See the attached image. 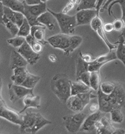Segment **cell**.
Instances as JSON below:
<instances>
[{
    "label": "cell",
    "instance_id": "obj_7",
    "mask_svg": "<svg viewBox=\"0 0 125 134\" xmlns=\"http://www.w3.org/2000/svg\"><path fill=\"white\" fill-rule=\"evenodd\" d=\"M0 116L1 118L5 119L9 122L13 123L15 125H21L22 124V116L20 112L14 111L11 108H8L5 104V101L1 99V106H0Z\"/></svg>",
    "mask_w": 125,
    "mask_h": 134
},
{
    "label": "cell",
    "instance_id": "obj_28",
    "mask_svg": "<svg viewBox=\"0 0 125 134\" xmlns=\"http://www.w3.org/2000/svg\"><path fill=\"white\" fill-rule=\"evenodd\" d=\"M88 65H89V63L85 62L81 58V56H79L78 59H77V62H76V67H75V69H76V71H75V77H78L81 74L89 71L88 70Z\"/></svg>",
    "mask_w": 125,
    "mask_h": 134
},
{
    "label": "cell",
    "instance_id": "obj_39",
    "mask_svg": "<svg viewBox=\"0 0 125 134\" xmlns=\"http://www.w3.org/2000/svg\"><path fill=\"white\" fill-rule=\"evenodd\" d=\"M89 110H90L91 113H94V112L100 111V110H99V103H97V102H94V101L90 102V103H89Z\"/></svg>",
    "mask_w": 125,
    "mask_h": 134
},
{
    "label": "cell",
    "instance_id": "obj_11",
    "mask_svg": "<svg viewBox=\"0 0 125 134\" xmlns=\"http://www.w3.org/2000/svg\"><path fill=\"white\" fill-rule=\"evenodd\" d=\"M17 51L27 60L28 64H30V65L36 64V63L38 62V60L40 59V54L36 53V52L33 50L32 46L30 44H28L26 41L24 42V44H23L21 47L18 48Z\"/></svg>",
    "mask_w": 125,
    "mask_h": 134
},
{
    "label": "cell",
    "instance_id": "obj_3",
    "mask_svg": "<svg viewBox=\"0 0 125 134\" xmlns=\"http://www.w3.org/2000/svg\"><path fill=\"white\" fill-rule=\"evenodd\" d=\"M92 98H97V91L91 89L84 93H80L77 95H71L67 100L66 104L71 111L80 112L82 111L87 105H89Z\"/></svg>",
    "mask_w": 125,
    "mask_h": 134
},
{
    "label": "cell",
    "instance_id": "obj_33",
    "mask_svg": "<svg viewBox=\"0 0 125 134\" xmlns=\"http://www.w3.org/2000/svg\"><path fill=\"white\" fill-rule=\"evenodd\" d=\"M99 71H92L90 72V87L91 89L95 90V91H98L99 89V86H100V83H99Z\"/></svg>",
    "mask_w": 125,
    "mask_h": 134
},
{
    "label": "cell",
    "instance_id": "obj_13",
    "mask_svg": "<svg viewBox=\"0 0 125 134\" xmlns=\"http://www.w3.org/2000/svg\"><path fill=\"white\" fill-rule=\"evenodd\" d=\"M37 119V112L27 111L22 116V124L20 125L21 132H32V128L34 126Z\"/></svg>",
    "mask_w": 125,
    "mask_h": 134
},
{
    "label": "cell",
    "instance_id": "obj_37",
    "mask_svg": "<svg viewBox=\"0 0 125 134\" xmlns=\"http://www.w3.org/2000/svg\"><path fill=\"white\" fill-rule=\"evenodd\" d=\"M112 23H113L114 30L116 31H122L125 27V23L122 19H115Z\"/></svg>",
    "mask_w": 125,
    "mask_h": 134
},
{
    "label": "cell",
    "instance_id": "obj_45",
    "mask_svg": "<svg viewBox=\"0 0 125 134\" xmlns=\"http://www.w3.org/2000/svg\"><path fill=\"white\" fill-rule=\"evenodd\" d=\"M113 1H115V0H107L105 3H104V5L102 6V8H101V12H104L105 10H106V8H108V6L110 5Z\"/></svg>",
    "mask_w": 125,
    "mask_h": 134
},
{
    "label": "cell",
    "instance_id": "obj_18",
    "mask_svg": "<svg viewBox=\"0 0 125 134\" xmlns=\"http://www.w3.org/2000/svg\"><path fill=\"white\" fill-rule=\"evenodd\" d=\"M40 104H41V99L40 96L34 94H29L27 96H25L23 98V108L20 111V113L22 114L23 112H25L28 108H39Z\"/></svg>",
    "mask_w": 125,
    "mask_h": 134
},
{
    "label": "cell",
    "instance_id": "obj_19",
    "mask_svg": "<svg viewBox=\"0 0 125 134\" xmlns=\"http://www.w3.org/2000/svg\"><path fill=\"white\" fill-rule=\"evenodd\" d=\"M12 71H13V74H12L11 76V82L18 84V85H22L29 73L26 66L16 67Z\"/></svg>",
    "mask_w": 125,
    "mask_h": 134
},
{
    "label": "cell",
    "instance_id": "obj_35",
    "mask_svg": "<svg viewBox=\"0 0 125 134\" xmlns=\"http://www.w3.org/2000/svg\"><path fill=\"white\" fill-rule=\"evenodd\" d=\"M25 41H26V38H25V37L18 36L17 35V36H13L10 39H7V43L10 44L12 47H14V48H19V47H21V46L24 44Z\"/></svg>",
    "mask_w": 125,
    "mask_h": 134
},
{
    "label": "cell",
    "instance_id": "obj_15",
    "mask_svg": "<svg viewBox=\"0 0 125 134\" xmlns=\"http://www.w3.org/2000/svg\"><path fill=\"white\" fill-rule=\"evenodd\" d=\"M38 21H39L41 25L45 26L49 30H54L58 26L56 18L54 17V15L52 14L51 12H49L48 10L38 17Z\"/></svg>",
    "mask_w": 125,
    "mask_h": 134
},
{
    "label": "cell",
    "instance_id": "obj_6",
    "mask_svg": "<svg viewBox=\"0 0 125 134\" xmlns=\"http://www.w3.org/2000/svg\"><path fill=\"white\" fill-rule=\"evenodd\" d=\"M86 117L87 116L84 112H75L73 115L63 117L64 126L69 133H77L80 131Z\"/></svg>",
    "mask_w": 125,
    "mask_h": 134
},
{
    "label": "cell",
    "instance_id": "obj_31",
    "mask_svg": "<svg viewBox=\"0 0 125 134\" xmlns=\"http://www.w3.org/2000/svg\"><path fill=\"white\" fill-rule=\"evenodd\" d=\"M110 120L113 123H117V124H120V123L123 122L124 116H123L122 112L120 111V109H118V108H113L110 111Z\"/></svg>",
    "mask_w": 125,
    "mask_h": 134
},
{
    "label": "cell",
    "instance_id": "obj_44",
    "mask_svg": "<svg viewBox=\"0 0 125 134\" xmlns=\"http://www.w3.org/2000/svg\"><path fill=\"white\" fill-rule=\"evenodd\" d=\"M26 2L27 5H35V4H39L42 2V0H24Z\"/></svg>",
    "mask_w": 125,
    "mask_h": 134
},
{
    "label": "cell",
    "instance_id": "obj_4",
    "mask_svg": "<svg viewBox=\"0 0 125 134\" xmlns=\"http://www.w3.org/2000/svg\"><path fill=\"white\" fill-rule=\"evenodd\" d=\"M48 11L51 12L54 15V17L56 18L58 27L60 29L61 33L69 34V35L74 34L75 28L77 26L75 15H68V14L63 13V12H55L51 10L50 8H48Z\"/></svg>",
    "mask_w": 125,
    "mask_h": 134
},
{
    "label": "cell",
    "instance_id": "obj_38",
    "mask_svg": "<svg viewBox=\"0 0 125 134\" xmlns=\"http://www.w3.org/2000/svg\"><path fill=\"white\" fill-rule=\"evenodd\" d=\"M44 45H45L44 43H42V42H40V41H37V42L32 46V48H33V50H34L36 53L40 54V53L42 52V50H43V46H44Z\"/></svg>",
    "mask_w": 125,
    "mask_h": 134
},
{
    "label": "cell",
    "instance_id": "obj_9",
    "mask_svg": "<svg viewBox=\"0 0 125 134\" xmlns=\"http://www.w3.org/2000/svg\"><path fill=\"white\" fill-rule=\"evenodd\" d=\"M99 13L97 12L96 9H84V10H79L76 12V24L77 26L81 25H90L91 21L98 15Z\"/></svg>",
    "mask_w": 125,
    "mask_h": 134
},
{
    "label": "cell",
    "instance_id": "obj_47",
    "mask_svg": "<svg viewBox=\"0 0 125 134\" xmlns=\"http://www.w3.org/2000/svg\"><path fill=\"white\" fill-rule=\"evenodd\" d=\"M48 59H49L50 61H52V62H55V61H56V57H55V56L50 55L49 57H48Z\"/></svg>",
    "mask_w": 125,
    "mask_h": 134
},
{
    "label": "cell",
    "instance_id": "obj_2",
    "mask_svg": "<svg viewBox=\"0 0 125 134\" xmlns=\"http://www.w3.org/2000/svg\"><path fill=\"white\" fill-rule=\"evenodd\" d=\"M71 85L72 82L68 76L62 73L54 75L50 81L52 92L62 103H66L71 96Z\"/></svg>",
    "mask_w": 125,
    "mask_h": 134
},
{
    "label": "cell",
    "instance_id": "obj_14",
    "mask_svg": "<svg viewBox=\"0 0 125 134\" xmlns=\"http://www.w3.org/2000/svg\"><path fill=\"white\" fill-rule=\"evenodd\" d=\"M102 113L103 112L101 111H97L94 112V113H91L89 116H87L83 124H82V127L80 129V131H83V132L94 131L97 121H99L102 118Z\"/></svg>",
    "mask_w": 125,
    "mask_h": 134
},
{
    "label": "cell",
    "instance_id": "obj_22",
    "mask_svg": "<svg viewBox=\"0 0 125 134\" xmlns=\"http://www.w3.org/2000/svg\"><path fill=\"white\" fill-rule=\"evenodd\" d=\"M47 28L43 25H34V26H31V33L34 36L37 41H40L42 43H48V41L45 40V30Z\"/></svg>",
    "mask_w": 125,
    "mask_h": 134
},
{
    "label": "cell",
    "instance_id": "obj_10",
    "mask_svg": "<svg viewBox=\"0 0 125 134\" xmlns=\"http://www.w3.org/2000/svg\"><path fill=\"white\" fill-rule=\"evenodd\" d=\"M108 97H109V100H110L114 108L120 109L124 105L125 102V90L123 88V86L117 83L114 91L111 94L108 95Z\"/></svg>",
    "mask_w": 125,
    "mask_h": 134
},
{
    "label": "cell",
    "instance_id": "obj_20",
    "mask_svg": "<svg viewBox=\"0 0 125 134\" xmlns=\"http://www.w3.org/2000/svg\"><path fill=\"white\" fill-rule=\"evenodd\" d=\"M1 5L8 7L14 11L21 12L24 13L25 7H26V2L24 0H0Z\"/></svg>",
    "mask_w": 125,
    "mask_h": 134
},
{
    "label": "cell",
    "instance_id": "obj_49",
    "mask_svg": "<svg viewBox=\"0 0 125 134\" xmlns=\"http://www.w3.org/2000/svg\"><path fill=\"white\" fill-rule=\"evenodd\" d=\"M124 44H125V40H124Z\"/></svg>",
    "mask_w": 125,
    "mask_h": 134
},
{
    "label": "cell",
    "instance_id": "obj_21",
    "mask_svg": "<svg viewBox=\"0 0 125 134\" xmlns=\"http://www.w3.org/2000/svg\"><path fill=\"white\" fill-rule=\"evenodd\" d=\"M28 62L27 60L23 57L18 51L13 50L11 53V63H10V67L13 70L16 67H22V66H27Z\"/></svg>",
    "mask_w": 125,
    "mask_h": 134
},
{
    "label": "cell",
    "instance_id": "obj_48",
    "mask_svg": "<svg viewBox=\"0 0 125 134\" xmlns=\"http://www.w3.org/2000/svg\"><path fill=\"white\" fill-rule=\"evenodd\" d=\"M48 0H42V2H47Z\"/></svg>",
    "mask_w": 125,
    "mask_h": 134
},
{
    "label": "cell",
    "instance_id": "obj_40",
    "mask_svg": "<svg viewBox=\"0 0 125 134\" xmlns=\"http://www.w3.org/2000/svg\"><path fill=\"white\" fill-rule=\"evenodd\" d=\"M103 29H104V31H105L106 33H109V32L113 31V30H114L113 23H112V22H108V23H105V24H103Z\"/></svg>",
    "mask_w": 125,
    "mask_h": 134
},
{
    "label": "cell",
    "instance_id": "obj_29",
    "mask_svg": "<svg viewBox=\"0 0 125 134\" xmlns=\"http://www.w3.org/2000/svg\"><path fill=\"white\" fill-rule=\"evenodd\" d=\"M40 81V77L37 76V75H34V74H31L29 72L27 77L25 79V81L23 82V86L27 87V88H30V89H34V87L36 86V84Z\"/></svg>",
    "mask_w": 125,
    "mask_h": 134
},
{
    "label": "cell",
    "instance_id": "obj_30",
    "mask_svg": "<svg viewBox=\"0 0 125 134\" xmlns=\"http://www.w3.org/2000/svg\"><path fill=\"white\" fill-rule=\"evenodd\" d=\"M97 0H80L79 4L76 7V10H84V9H96Z\"/></svg>",
    "mask_w": 125,
    "mask_h": 134
},
{
    "label": "cell",
    "instance_id": "obj_5",
    "mask_svg": "<svg viewBox=\"0 0 125 134\" xmlns=\"http://www.w3.org/2000/svg\"><path fill=\"white\" fill-rule=\"evenodd\" d=\"M47 10H48V7H47L46 2H41L39 4H35V5H27L26 4L25 11L23 14L25 15L26 19L28 20L31 26L41 25L38 21V17Z\"/></svg>",
    "mask_w": 125,
    "mask_h": 134
},
{
    "label": "cell",
    "instance_id": "obj_16",
    "mask_svg": "<svg viewBox=\"0 0 125 134\" xmlns=\"http://www.w3.org/2000/svg\"><path fill=\"white\" fill-rule=\"evenodd\" d=\"M2 15H5L8 19H10L12 22L16 23L18 26H21V24L24 22V20H25V15L21 13V12H17V11H14V10H12L10 8H8V7H5V6H3L2 7Z\"/></svg>",
    "mask_w": 125,
    "mask_h": 134
},
{
    "label": "cell",
    "instance_id": "obj_27",
    "mask_svg": "<svg viewBox=\"0 0 125 134\" xmlns=\"http://www.w3.org/2000/svg\"><path fill=\"white\" fill-rule=\"evenodd\" d=\"M50 123H51L50 120L46 119V118L44 117V116H42L40 113H37V119H36V122H35L34 126H33V128H32V132H31V133H36V132L39 131L42 127H44V126L50 124Z\"/></svg>",
    "mask_w": 125,
    "mask_h": 134
},
{
    "label": "cell",
    "instance_id": "obj_25",
    "mask_svg": "<svg viewBox=\"0 0 125 134\" xmlns=\"http://www.w3.org/2000/svg\"><path fill=\"white\" fill-rule=\"evenodd\" d=\"M1 20L3 25L6 27V29L9 31V33L11 34L12 36H17L18 31H19V26H18L16 23L12 22L10 19H8L5 15H2L1 16Z\"/></svg>",
    "mask_w": 125,
    "mask_h": 134
},
{
    "label": "cell",
    "instance_id": "obj_26",
    "mask_svg": "<svg viewBox=\"0 0 125 134\" xmlns=\"http://www.w3.org/2000/svg\"><path fill=\"white\" fill-rule=\"evenodd\" d=\"M114 5H120L121 11H122V18H121V19H122L125 23V0H115V1H113L110 5L108 6L107 13H108V15H110V16L112 15V8L114 7ZM120 36H122V37L125 38V27H124V29L122 30V33H121Z\"/></svg>",
    "mask_w": 125,
    "mask_h": 134
},
{
    "label": "cell",
    "instance_id": "obj_43",
    "mask_svg": "<svg viewBox=\"0 0 125 134\" xmlns=\"http://www.w3.org/2000/svg\"><path fill=\"white\" fill-rule=\"evenodd\" d=\"M106 1H107V0H97L96 10H97L98 13H99V12H101V8H102V6L104 5V3H105Z\"/></svg>",
    "mask_w": 125,
    "mask_h": 134
},
{
    "label": "cell",
    "instance_id": "obj_24",
    "mask_svg": "<svg viewBox=\"0 0 125 134\" xmlns=\"http://www.w3.org/2000/svg\"><path fill=\"white\" fill-rule=\"evenodd\" d=\"M124 40L125 38L122 36H119V39L118 42L116 43V56H117V59L122 62V64L125 66V44H124Z\"/></svg>",
    "mask_w": 125,
    "mask_h": 134
},
{
    "label": "cell",
    "instance_id": "obj_17",
    "mask_svg": "<svg viewBox=\"0 0 125 134\" xmlns=\"http://www.w3.org/2000/svg\"><path fill=\"white\" fill-rule=\"evenodd\" d=\"M97 98H98V103H99V110L103 113H110V111L114 107L111 104L109 100V97L107 94H104L102 91L98 89L97 91Z\"/></svg>",
    "mask_w": 125,
    "mask_h": 134
},
{
    "label": "cell",
    "instance_id": "obj_41",
    "mask_svg": "<svg viewBox=\"0 0 125 134\" xmlns=\"http://www.w3.org/2000/svg\"><path fill=\"white\" fill-rule=\"evenodd\" d=\"M25 38H26V42H27L28 44L31 45V46H33V45H34L35 43L37 42L36 38H35V37L33 36V35H32V34H29L28 36H26Z\"/></svg>",
    "mask_w": 125,
    "mask_h": 134
},
{
    "label": "cell",
    "instance_id": "obj_34",
    "mask_svg": "<svg viewBox=\"0 0 125 134\" xmlns=\"http://www.w3.org/2000/svg\"><path fill=\"white\" fill-rule=\"evenodd\" d=\"M31 33V25L28 22V20L25 18L24 22L21 24V26H19V31H18V36H22L26 37Z\"/></svg>",
    "mask_w": 125,
    "mask_h": 134
},
{
    "label": "cell",
    "instance_id": "obj_12",
    "mask_svg": "<svg viewBox=\"0 0 125 134\" xmlns=\"http://www.w3.org/2000/svg\"><path fill=\"white\" fill-rule=\"evenodd\" d=\"M9 90L11 91L10 99L13 102L19 100V99H23L25 96H27L29 94H33V89L27 88L23 85H18V84H15L13 82L9 84Z\"/></svg>",
    "mask_w": 125,
    "mask_h": 134
},
{
    "label": "cell",
    "instance_id": "obj_8",
    "mask_svg": "<svg viewBox=\"0 0 125 134\" xmlns=\"http://www.w3.org/2000/svg\"><path fill=\"white\" fill-rule=\"evenodd\" d=\"M90 26H91V28L94 30V32L98 35V37L104 42V44L107 46V48L109 50H114V49L116 48V46L108 40L107 36H105V33H106V32H105L104 29H103V22H102V20H101V18L98 16V15L91 21Z\"/></svg>",
    "mask_w": 125,
    "mask_h": 134
},
{
    "label": "cell",
    "instance_id": "obj_46",
    "mask_svg": "<svg viewBox=\"0 0 125 134\" xmlns=\"http://www.w3.org/2000/svg\"><path fill=\"white\" fill-rule=\"evenodd\" d=\"M114 134L116 133H125V130H123V129H114Z\"/></svg>",
    "mask_w": 125,
    "mask_h": 134
},
{
    "label": "cell",
    "instance_id": "obj_23",
    "mask_svg": "<svg viewBox=\"0 0 125 134\" xmlns=\"http://www.w3.org/2000/svg\"><path fill=\"white\" fill-rule=\"evenodd\" d=\"M91 90V87L89 85L85 84L82 81H75V82H72V85H71V95H77L80 94V93H84V92H87Z\"/></svg>",
    "mask_w": 125,
    "mask_h": 134
},
{
    "label": "cell",
    "instance_id": "obj_32",
    "mask_svg": "<svg viewBox=\"0 0 125 134\" xmlns=\"http://www.w3.org/2000/svg\"><path fill=\"white\" fill-rule=\"evenodd\" d=\"M116 84L114 82H110V81H104L102 83H100V86H99V90L102 91L104 94H111L114 91L115 87H116Z\"/></svg>",
    "mask_w": 125,
    "mask_h": 134
},
{
    "label": "cell",
    "instance_id": "obj_1",
    "mask_svg": "<svg viewBox=\"0 0 125 134\" xmlns=\"http://www.w3.org/2000/svg\"><path fill=\"white\" fill-rule=\"evenodd\" d=\"M48 44H50L55 49H60L64 52L65 55H70L74 50H76L82 43V37L75 34L59 33L50 36L48 39Z\"/></svg>",
    "mask_w": 125,
    "mask_h": 134
},
{
    "label": "cell",
    "instance_id": "obj_42",
    "mask_svg": "<svg viewBox=\"0 0 125 134\" xmlns=\"http://www.w3.org/2000/svg\"><path fill=\"white\" fill-rule=\"evenodd\" d=\"M80 56H81V58L85 62H87V63H90V62H92L94 60V58H92V56H91L90 54H81Z\"/></svg>",
    "mask_w": 125,
    "mask_h": 134
},
{
    "label": "cell",
    "instance_id": "obj_36",
    "mask_svg": "<svg viewBox=\"0 0 125 134\" xmlns=\"http://www.w3.org/2000/svg\"><path fill=\"white\" fill-rule=\"evenodd\" d=\"M79 2H80V0H69V2L65 5V7L63 8L61 12L68 14L69 12L71 11L74 7H77V6H78Z\"/></svg>",
    "mask_w": 125,
    "mask_h": 134
}]
</instances>
